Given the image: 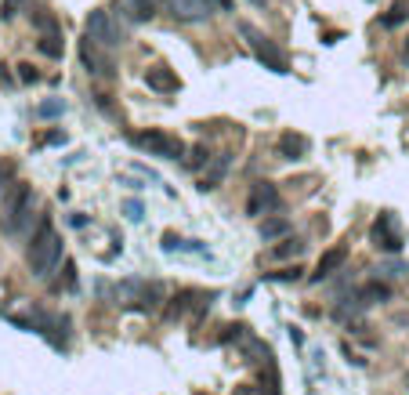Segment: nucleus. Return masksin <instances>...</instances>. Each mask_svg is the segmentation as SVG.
I'll list each match as a JSON object with an SVG mask.
<instances>
[{"label": "nucleus", "mask_w": 409, "mask_h": 395, "mask_svg": "<svg viewBox=\"0 0 409 395\" xmlns=\"http://www.w3.org/2000/svg\"><path fill=\"white\" fill-rule=\"evenodd\" d=\"M163 4L178 22H207V18L214 15L210 0H163Z\"/></svg>", "instance_id": "11"}, {"label": "nucleus", "mask_w": 409, "mask_h": 395, "mask_svg": "<svg viewBox=\"0 0 409 395\" xmlns=\"http://www.w3.org/2000/svg\"><path fill=\"white\" fill-rule=\"evenodd\" d=\"M228 163H232V153H218V156H214L210 167H207V174H203V181H200V189H218L221 178H225V171H228Z\"/></svg>", "instance_id": "16"}, {"label": "nucleus", "mask_w": 409, "mask_h": 395, "mask_svg": "<svg viewBox=\"0 0 409 395\" xmlns=\"http://www.w3.org/2000/svg\"><path fill=\"white\" fill-rule=\"evenodd\" d=\"M344 261H348V247H330V251L319 258L315 272H312V283H322V279H330V276L337 272V268H344Z\"/></svg>", "instance_id": "13"}, {"label": "nucleus", "mask_w": 409, "mask_h": 395, "mask_svg": "<svg viewBox=\"0 0 409 395\" xmlns=\"http://www.w3.org/2000/svg\"><path fill=\"white\" fill-rule=\"evenodd\" d=\"M305 247H308V243H300V240H283V243H279V247H272V251H268V258H272V261L300 258V254H305Z\"/></svg>", "instance_id": "17"}, {"label": "nucleus", "mask_w": 409, "mask_h": 395, "mask_svg": "<svg viewBox=\"0 0 409 395\" xmlns=\"http://www.w3.org/2000/svg\"><path fill=\"white\" fill-rule=\"evenodd\" d=\"M308 149H312V141L305 134H293V131L279 134V156H283V160H305Z\"/></svg>", "instance_id": "14"}, {"label": "nucleus", "mask_w": 409, "mask_h": 395, "mask_svg": "<svg viewBox=\"0 0 409 395\" xmlns=\"http://www.w3.org/2000/svg\"><path fill=\"white\" fill-rule=\"evenodd\" d=\"M26 8V0H4V4H0V18H4V22H11V18L18 15Z\"/></svg>", "instance_id": "24"}, {"label": "nucleus", "mask_w": 409, "mask_h": 395, "mask_svg": "<svg viewBox=\"0 0 409 395\" xmlns=\"http://www.w3.org/2000/svg\"><path fill=\"white\" fill-rule=\"evenodd\" d=\"M62 286H66V290H73V286H76V265H73V261H66V276H62V279L55 283V290H62Z\"/></svg>", "instance_id": "25"}, {"label": "nucleus", "mask_w": 409, "mask_h": 395, "mask_svg": "<svg viewBox=\"0 0 409 395\" xmlns=\"http://www.w3.org/2000/svg\"><path fill=\"white\" fill-rule=\"evenodd\" d=\"M36 48H40V55H48V58H62V33H40Z\"/></svg>", "instance_id": "20"}, {"label": "nucleus", "mask_w": 409, "mask_h": 395, "mask_svg": "<svg viewBox=\"0 0 409 395\" xmlns=\"http://www.w3.org/2000/svg\"><path fill=\"white\" fill-rule=\"evenodd\" d=\"M120 11L131 22H153L156 18V0H120Z\"/></svg>", "instance_id": "15"}, {"label": "nucleus", "mask_w": 409, "mask_h": 395, "mask_svg": "<svg viewBox=\"0 0 409 395\" xmlns=\"http://www.w3.org/2000/svg\"><path fill=\"white\" fill-rule=\"evenodd\" d=\"M250 4H254V8H265V0H250Z\"/></svg>", "instance_id": "31"}, {"label": "nucleus", "mask_w": 409, "mask_h": 395, "mask_svg": "<svg viewBox=\"0 0 409 395\" xmlns=\"http://www.w3.org/2000/svg\"><path fill=\"white\" fill-rule=\"evenodd\" d=\"M83 36H91L95 44H102V48H120L123 40H127V29H123V22L113 15V8H98V11H91L88 15V26H83Z\"/></svg>", "instance_id": "6"}, {"label": "nucleus", "mask_w": 409, "mask_h": 395, "mask_svg": "<svg viewBox=\"0 0 409 395\" xmlns=\"http://www.w3.org/2000/svg\"><path fill=\"white\" fill-rule=\"evenodd\" d=\"M370 243L384 254H398L402 243H405V233H402V221L395 218V211H380L373 228H370Z\"/></svg>", "instance_id": "8"}, {"label": "nucleus", "mask_w": 409, "mask_h": 395, "mask_svg": "<svg viewBox=\"0 0 409 395\" xmlns=\"http://www.w3.org/2000/svg\"><path fill=\"white\" fill-rule=\"evenodd\" d=\"M131 145L148 153V156H160V160H181L185 149H188V145L170 131H138V134H131Z\"/></svg>", "instance_id": "7"}, {"label": "nucleus", "mask_w": 409, "mask_h": 395, "mask_svg": "<svg viewBox=\"0 0 409 395\" xmlns=\"http://www.w3.org/2000/svg\"><path fill=\"white\" fill-rule=\"evenodd\" d=\"M240 36L247 40V48L254 51V58L261 62L265 69H272V73H290V62H286L283 48H279L275 40H268L254 22H240Z\"/></svg>", "instance_id": "5"}, {"label": "nucleus", "mask_w": 409, "mask_h": 395, "mask_svg": "<svg viewBox=\"0 0 409 395\" xmlns=\"http://www.w3.org/2000/svg\"><path fill=\"white\" fill-rule=\"evenodd\" d=\"M102 294L109 298L116 308H127V312H156L163 305V286L153 283V279H123V283H105Z\"/></svg>", "instance_id": "1"}, {"label": "nucleus", "mask_w": 409, "mask_h": 395, "mask_svg": "<svg viewBox=\"0 0 409 395\" xmlns=\"http://www.w3.org/2000/svg\"><path fill=\"white\" fill-rule=\"evenodd\" d=\"M40 145H66V131H48L40 138Z\"/></svg>", "instance_id": "28"}, {"label": "nucleus", "mask_w": 409, "mask_h": 395, "mask_svg": "<svg viewBox=\"0 0 409 395\" xmlns=\"http://www.w3.org/2000/svg\"><path fill=\"white\" fill-rule=\"evenodd\" d=\"M214 11H232V0H210Z\"/></svg>", "instance_id": "30"}, {"label": "nucleus", "mask_w": 409, "mask_h": 395, "mask_svg": "<svg viewBox=\"0 0 409 395\" xmlns=\"http://www.w3.org/2000/svg\"><path fill=\"white\" fill-rule=\"evenodd\" d=\"M286 233H290V221H286V218H265V221H261V240H265V243L286 236Z\"/></svg>", "instance_id": "19"}, {"label": "nucleus", "mask_w": 409, "mask_h": 395, "mask_svg": "<svg viewBox=\"0 0 409 395\" xmlns=\"http://www.w3.org/2000/svg\"><path fill=\"white\" fill-rule=\"evenodd\" d=\"M405 18H409V0H395V4L387 8V15L380 18V26H384V29H395V26L405 22Z\"/></svg>", "instance_id": "18"}, {"label": "nucleus", "mask_w": 409, "mask_h": 395, "mask_svg": "<svg viewBox=\"0 0 409 395\" xmlns=\"http://www.w3.org/2000/svg\"><path fill=\"white\" fill-rule=\"evenodd\" d=\"M127 218H131V221H141V203H138V200L127 203Z\"/></svg>", "instance_id": "29"}, {"label": "nucleus", "mask_w": 409, "mask_h": 395, "mask_svg": "<svg viewBox=\"0 0 409 395\" xmlns=\"http://www.w3.org/2000/svg\"><path fill=\"white\" fill-rule=\"evenodd\" d=\"M402 55H405V62H409V40H405V51H402Z\"/></svg>", "instance_id": "33"}, {"label": "nucleus", "mask_w": 409, "mask_h": 395, "mask_svg": "<svg viewBox=\"0 0 409 395\" xmlns=\"http://www.w3.org/2000/svg\"><path fill=\"white\" fill-rule=\"evenodd\" d=\"M145 84L148 91H156V95H178L181 88V80L174 69H167V66H153V69H145Z\"/></svg>", "instance_id": "12"}, {"label": "nucleus", "mask_w": 409, "mask_h": 395, "mask_svg": "<svg viewBox=\"0 0 409 395\" xmlns=\"http://www.w3.org/2000/svg\"><path fill=\"white\" fill-rule=\"evenodd\" d=\"M297 276H300V268H297V265H293V268H286V272H272V276H268V279H279V283H293V279H297Z\"/></svg>", "instance_id": "27"}, {"label": "nucleus", "mask_w": 409, "mask_h": 395, "mask_svg": "<svg viewBox=\"0 0 409 395\" xmlns=\"http://www.w3.org/2000/svg\"><path fill=\"white\" fill-rule=\"evenodd\" d=\"M279 203H283V196H279V189L272 181H257L250 185V196H247V214L254 218H265V214H275Z\"/></svg>", "instance_id": "10"}, {"label": "nucleus", "mask_w": 409, "mask_h": 395, "mask_svg": "<svg viewBox=\"0 0 409 395\" xmlns=\"http://www.w3.org/2000/svg\"><path fill=\"white\" fill-rule=\"evenodd\" d=\"M80 62H83V66H88V73L98 76V80H113V73H116V62H113L109 48L95 44L91 36L80 40Z\"/></svg>", "instance_id": "9"}, {"label": "nucleus", "mask_w": 409, "mask_h": 395, "mask_svg": "<svg viewBox=\"0 0 409 395\" xmlns=\"http://www.w3.org/2000/svg\"><path fill=\"white\" fill-rule=\"evenodd\" d=\"M33 26H36L40 33H62V22H58L51 11H44V8L33 11Z\"/></svg>", "instance_id": "21"}, {"label": "nucleus", "mask_w": 409, "mask_h": 395, "mask_svg": "<svg viewBox=\"0 0 409 395\" xmlns=\"http://www.w3.org/2000/svg\"><path fill=\"white\" fill-rule=\"evenodd\" d=\"M62 113H66V102H62V98H51V102H40V106H36L40 120H51V116H62Z\"/></svg>", "instance_id": "22"}, {"label": "nucleus", "mask_w": 409, "mask_h": 395, "mask_svg": "<svg viewBox=\"0 0 409 395\" xmlns=\"http://www.w3.org/2000/svg\"><path fill=\"white\" fill-rule=\"evenodd\" d=\"M18 80H22V84H36V80H40V73L29 66V62H22V66H18Z\"/></svg>", "instance_id": "26"}, {"label": "nucleus", "mask_w": 409, "mask_h": 395, "mask_svg": "<svg viewBox=\"0 0 409 395\" xmlns=\"http://www.w3.org/2000/svg\"><path fill=\"white\" fill-rule=\"evenodd\" d=\"M188 153V160H185V167H192V171H200L203 167V163L210 160L207 156V145H192V149H185Z\"/></svg>", "instance_id": "23"}, {"label": "nucleus", "mask_w": 409, "mask_h": 395, "mask_svg": "<svg viewBox=\"0 0 409 395\" xmlns=\"http://www.w3.org/2000/svg\"><path fill=\"white\" fill-rule=\"evenodd\" d=\"M0 189H4V167H0Z\"/></svg>", "instance_id": "32"}, {"label": "nucleus", "mask_w": 409, "mask_h": 395, "mask_svg": "<svg viewBox=\"0 0 409 395\" xmlns=\"http://www.w3.org/2000/svg\"><path fill=\"white\" fill-rule=\"evenodd\" d=\"M33 207H36V196H33L29 185H15V189L4 196V218H0V233H4V236H18V233L29 225Z\"/></svg>", "instance_id": "4"}, {"label": "nucleus", "mask_w": 409, "mask_h": 395, "mask_svg": "<svg viewBox=\"0 0 409 395\" xmlns=\"http://www.w3.org/2000/svg\"><path fill=\"white\" fill-rule=\"evenodd\" d=\"M405 384H409V377H405Z\"/></svg>", "instance_id": "34"}, {"label": "nucleus", "mask_w": 409, "mask_h": 395, "mask_svg": "<svg viewBox=\"0 0 409 395\" xmlns=\"http://www.w3.org/2000/svg\"><path fill=\"white\" fill-rule=\"evenodd\" d=\"M8 319L22 330H36V334H44L55 348H66L69 345V316H62V312H44V308H29L26 316L22 312H8Z\"/></svg>", "instance_id": "3"}, {"label": "nucleus", "mask_w": 409, "mask_h": 395, "mask_svg": "<svg viewBox=\"0 0 409 395\" xmlns=\"http://www.w3.org/2000/svg\"><path fill=\"white\" fill-rule=\"evenodd\" d=\"M62 261V236L51 221H40V228L33 233L29 247H26V265L36 279H48Z\"/></svg>", "instance_id": "2"}]
</instances>
